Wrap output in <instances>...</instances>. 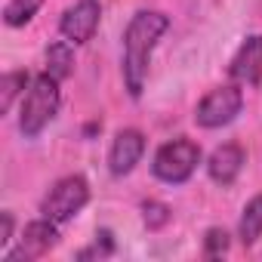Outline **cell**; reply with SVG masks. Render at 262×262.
Here are the masks:
<instances>
[{
	"label": "cell",
	"instance_id": "8fae6325",
	"mask_svg": "<svg viewBox=\"0 0 262 262\" xmlns=\"http://www.w3.org/2000/svg\"><path fill=\"white\" fill-rule=\"evenodd\" d=\"M237 237L244 247H253L262 237V194H256L253 201H247L241 222H237Z\"/></svg>",
	"mask_w": 262,
	"mask_h": 262
},
{
	"label": "cell",
	"instance_id": "3957f363",
	"mask_svg": "<svg viewBox=\"0 0 262 262\" xmlns=\"http://www.w3.org/2000/svg\"><path fill=\"white\" fill-rule=\"evenodd\" d=\"M201 164V145L194 139H185V136H176L170 142H164L158 151H155V161H151V173L167 182V185H182L191 179V173L198 170Z\"/></svg>",
	"mask_w": 262,
	"mask_h": 262
},
{
	"label": "cell",
	"instance_id": "ba28073f",
	"mask_svg": "<svg viewBox=\"0 0 262 262\" xmlns=\"http://www.w3.org/2000/svg\"><path fill=\"white\" fill-rule=\"evenodd\" d=\"M145 155V136H142V129L136 126H126L120 129V133L114 136L111 142V151H108V170L111 176H129L136 170V164L142 161Z\"/></svg>",
	"mask_w": 262,
	"mask_h": 262
},
{
	"label": "cell",
	"instance_id": "7a4b0ae2",
	"mask_svg": "<svg viewBox=\"0 0 262 262\" xmlns=\"http://www.w3.org/2000/svg\"><path fill=\"white\" fill-rule=\"evenodd\" d=\"M59 83L62 80H56L50 71L31 77V83L22 96V111H19V129L25 139H37L50 126V120L59 114V105H62Z\"/></svg>",
	"mask_w": 262,
	"mask_h": 262
},
{
	"label": "cell",
	"instance_id": "4fadbf2b",
	"mask_svg": "<svg viewBox=\"0 0 262 262\" xmlns=\"http://www.w3.org/2000/svg\"><path fill=\"white\" fill-rule=\"evenodd\" d=\"M43 4H47V0H10V4L4 7V22L10 28H22V25H28L37 16V10Z\"/></svg>",
	"mask_w": 262,
	"mask_h": 262
},
{
	"label": "cell",
	"instance_id": "2e32d148",
	"mask_svg": "<svg viewBox=\"0 0 262 262\" xmlns=\"http://www.w3.org/2000/svg\"><path fill=\"white\" fill-rule=\"evenodd\" d=\"M228 253V231L225 228H207L204 234V256L207 259H219Z\"/></svg>",
	"mask_w": 262,
	"mask_h": 262
},
{
	"label": "cell",
	"instance_id": "7c38bea8",
	"mask_svg": "<svg viewBox=\"0 0 262 262\" xmlns=\"http://www.w3.org/2000/svg\"><path fill=\"white\" fill-rule=\"evenodd\" d=\"M47 71L56 77V80H65L71 71H74V50H71V40H53L47 47Z\"/></svg>",
	"mask_w": 262,
	"mask_h": 262
},
{
	"label": "cell",
	"instance_id": "9c48e42d",
	"mask_svg": "<svg viewBox=\"0 0 262 262\" xmlns=\"http://www.w3.org/2000/svg\"><path fill=\"white\" fill-rule=\"evenodd\" d=\"M228 74L241 86H256L262 80V34H250L237 47V53L228 65Z\"/></svg>",
	"mask_w": 262,
	"mask_h": 262
},
{
	"label": "cell",
	"instance_id": "8992f818",
	"mask_svg": "<svg viewBox=\"0 0 262 262\" xmlns=\"http://www.w3.org/2000/svg\"><path fill=\"white\" fill-rule=\"evenodd\" d=\"M56 244H59V222L40 216V219H34V222L25 225V231L19 237V247L16 250H7L4 253V262H31V259H40Z\"/></svg>",
	"mask_w": 262,
	"mask_h": 262
},
{
	"label": "cell",
	"instance_id": "277c9868",
	"mask_svg": "<svg viewBox=\"0 0 262 262\" xmlns=\"http://www.w3.org/2000/svg\"><path fill=\"white\" fill-rule=\"evenodd\" d=\"M90 201V182L74 173V176H62L50 191L47 198L40 201V216L53 219V222H71Z\"/></svg>",
	"mask_w": 262,
	"mask_h": 262
},
{
	"label": "cell",
	"instance_id": "e0dca14e",
	"mask_svg": "<svg viewBox=\"0 0 262 262\" xmlns=\"http://www.w3.org/2000/svg\"><path fill=\"white\" fill-rule=\"evenodd\" d=\"M13 213L10 210H4L0 213V250H7L10 247V241H13Z\"/></svg>",
	"mask_w": 262,
	"mask_h": 262
},
{
	"label": "cell",
	"instance_id": "6da1fadb",
	"mask_svg": "<svg viewBox=\"0 0 262 262\" xmlns=\"http://www.w3.org/2000/svg\"><path fill=\"white\" fill-rule=\"evenodd\" d=\"M170 31V16L161 10H139L123 31V83L126 93L139 99L148 80V62L158 40Z\"/></svg>",
	"mask_w": 262,
	"mask_h": 262
},
{
	"label": "cell",
	"instance_id": "5b68a950",
	"mask_svg": "<svg viewBox=\"0 0 262 262\" xmlns=\"http://www.w3.org/2000/svg\"><path fill=\"white\" fill-rule=\"evenodd\" d=\"M244 108V93L237 83H222L216 90H210L198 108H194V123L204 126V129H219V126H228Z\"/></svg>",
	"mask_w": 262,
	"mask_h": 262
},
{
	"label": "cell",
	"instance_id": "30bf717a",
	"mask_svg": "<svg viewBox=\"0 0 262 262\" xmlns=\"http://www.w3.org/2000/svg\"><path fill=\"white\" fill-rule=\"evenodd\" d=\"M244 164H247L244 148H241L237 142H225V145H219V148L207 158V176H210L216 185L228 188V185L241 176Z\"/></svg>",
	"mask_w": 262,
	"mask_h": 262
},
{
	"label": "cell",
	"instance_id": "5bb4252c",
	"mask_svg": "<svg viewBox=\"0 0 262 262\" xmlns=\"http://www.w3.org/2000/svg\"><path fill=\"white\" fill-rule=\"evenodd\" d=\"M28 83H31V74H28V71H10V74H4V80H0V90H4V99H0V111L10 114L16 96H19Z\"/></svg>",
	"mask_w": 262,
	"mask_h": 262
},
{
	"label": "cell",
	"instance_id": "52a82bcc",
	"mask_svg": "<svg viewBox=\"0 0 262 262\" xmlns=\"http://www.w3.org/2000/svg\"><path fill=\"white\" fill-rule=\"evenodd\" d=\"M99 19H102L99 0H74L59 19V34L65 40H71V43H86L96 34Z\"/></svg>",
	"mask_w": 262,
	"mask_h": 262
},
{
	"label": "cell",
	"instance_id": "9a60e30c",
	"mask_svg": "<svg viewBox=\"0 0 262 262\" xmlns=\"http://www.w3.org/2000/svg\"><path fill=\"white\" fill-rule=\"evenodd\" d=\"M170 207L167 204H161V201H145L142 204V219H145V225L151 228V231H158V228H164L167 222H170Z\"/></svg>",
	"mask_w": 262,
	"mask_h": 262
}]
</instances>
